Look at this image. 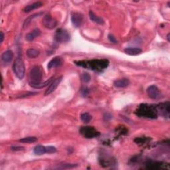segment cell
<instances>
[{
	"instance_id": "cell-1",
	"label": "cell",
	"mask_w": 170,
	"mask_h": 170,
	"mask_svg": "<svg viewBox=\"0 0 170 170\" xmlns=\"http://www.w3.org/2000/svg\"><path fill=\"white\" fill-rule=\"evenodd\" d=\"M76 65L86 69H90L93 71H101L107 69L109 65L108 60L104 59H93L90 60H82V61H76Z\"/></svg>"
},
{
	"instance_id": "cell-2",
	"label": "cell",
	"mask_w": 170,
	"mask_h": 170,
	"mask_svg": "<svg viewBox=\"0 0 170 170\" xmlns=\"http://www.w3.org/2000/svg\"><path fill=\"white\" fill-rule=\"evenodd\" d=\"M136 114L140 117H144L147 118L154 119L157 117V112L156 106L142 104L136 110Z\"/></svg>"
},
{
	"instance_id": "cell-3",
	"label": "cell",
	"mask_w": 170,
	"mask_h": 170,
	"mask_svg": "<svg viewBox=\"0 0 170 170\" xmlns=\"http://www.w3.org/2000/svg\"><path fill=\"white\" fill-rule=\"evenodd\" d=\"M43 75V69L40 66L33 67L29 72V85L41 82Z\"/></svg>"
},
{
	"instance_id": "cell-4",
	"label": "cell",
	"mask_w": 170,
	"mask_h": 170,
	"mask_svg": "<svg viewBox=\"0 0 170 170\" xmlns=\"http://www.w3.org/2000/svg\"><path fill=\"white\" fill-rule=\"evenodd\" d=\"M13 69L15 74H16V77L20 78L23 79L25 76V65L23 61V60L21 57H17L16 60H15L13 66Z\"/></svg>"
},
{
	"instance_id": "cell-5",
	"label": "cell",
	"mask_w": 170,
	"mask_h": 170,
	"mask_svg": "<svg viewBox=\"0 0 170 170\" xmlns=\"http://www.w3.org/2000/svg\"><path fill=\"white\" fill-rule=\"evenodd\" d=\"M80 133L83 136L86 138H96L100 136V133L95 128L91 126L82 127L80 129Z\"/></svg>"
},
{
	"instance_id": "cell-6",
	"label": "cell",
	"mask_w": 170,
	"mask_h": 170,
	"mask_svg": "<svg viewBox=\"0 0 170 170\" xmlns=\"http://www.w3.org/2000/svg\"><path fill=\"white\" fill-rule=\"evenodd\" d=\"M55 39L56 42L60 43H67L70 40V34L65 29H59L55 33Z\"/></svg>"
},
{
	"instance_id": "cell-7",
	"label": "cell",
	"mask_w": 170,
	"mask_h": 170,
	"mask_svg": "<svg viewBox=\"0 0 170 170\" xmlns=\"http://www.w3.org/2000/svg\"><path fill=\"white\" fill-rule=\"evenodd\" d=\"M43 24L46 28L52 29L56 27L57 21H56L55 19L52 17L51 15L47 14L43 19Z\"/></svg>"
},
{
	"instance_id": "cell-8",
	"label": "cell",
	"mask_w": 170,
	"mask_h": 170,
	"mask_svg": "<svg viewBox=\"0 0 170 170\" xmlns=\"http://www.w3.org/2000/svg\"><path fill=\"white\" fill-rule=\"evenodd\" d=\"M156 110L157 114H160L164 117H168L169 115V103L166 102V103L159 104L156 106Z\"/></svg>"
},
{
	"instance_id": "cell-9",
	"label": "cell",
	"mask_w": 170,
	"mask_h": 170,
	"mask_svg": "<svg viewBox=\"0 0 170 170\" xmlns=\"http://www.w3.org/2000/svg\"><path fill=\"white\" fill-rule=\"evenodd\" d=\"M62 80H63L62 76L59 77L58 78L54 79V80L52 81V82L49 85V87L46 90V91H45V95L48 96V95H49V94H51V93L53 92L55 90L57 89L59 85H60V83L61 82Z\"/></svg>"
},
{
	"instance_id": "cell-10",
	"label": "cell",
	"mask_w": 170,
	"mask_h": 170,
	"mask_svg": "<svg viewBox=\"0 0 170 170\" xmlns=\"http://www.w3.org/2000/svg\"><path fill=\"white\" fill-rule=\"evenodd\" d=\"M71 21L72 24L75 27H80L83 21L82 14L78 12H73L71 15Z\"/></svg>"
},
{
	"instance_id": "cell-11",
	"label": "cell",
	"mask_w": 170,
	"mask_h": 170,
	"mask_svg": "<svg viewBox=\"0 0 170 170\" xmlns=\"http://www.w3.org/2000/svg\"><path fill=\"white\" fill-rule=\"evenodd\" d=\"M13 59V52L11 50L6 51L5 52H3L1 57L2 63L5 66L8 65L12 61Z\"/></svg>"
},
{
	"instance_id": "cell-12",
	"label": "cell",
	"mask_w": 170,
	"mask_h": 170,
	"mask_svg": "<svg viewBox=\"0 0 170 170\" xmlns=\"http://www.w3.org/2000/svg\"><path fill=\"white\" fill-rule=\"evenodd\" d=\"M147 92H148V96L153 100H156L160 96V90L157 86L155 85L149 86L148 90H147Z\"/></svg>"
},
{
	"instance_id": "cell-13",
	"label": "cell",
	"mask_w": 170,
	"mask_h": 170,
	"mask_svg": "<svg viewBox=\"0 0 170 170\" xmlns=\"http://www.w3.org/2000/svg\"><path fill=\"white\" fill-rule=\"evenodd\" d=\"M63 61L61 58L59 57V56H56V57L52 59L49 61V63H48L47 68L49 69H51L52 68L59 67L60 65H61Z\"/></svg>"
},
{
	"instance_id": "cell-14",
	"label": "cell",
	"mask_w": 170,
	"mask_h": 170,
	"mask_svg": "<svg viewBox=\"0 0 170 170\" xmlns=\"http://www.w3.org/2000/svg\"><path fill=\"white\" fill-rule=\"evenodd\" d=\"M130 85V81L127 78L118 79L114 82V86L117 88H126Z\"/></svg>"
},
{
	"instance_id": "cell-15",
	"label": "cell",
	"mask_w": 170,
	"mask_h": 170,
	"mask_svg": "<svg viewBox=\"0 0 170 170\" xmlns=\"http://www.w3.org/2000/svg\"><path fill=\"white\" fill-rule=\"evenodd\" d=\"M146 168L150 169H164V165L161 162H154V161H148L146 163Z\"/></svg>"
},
{
	"instance_id": "cell-16",
	"label": "cell",
	"mask_w": 170,
	"mask_h": 170,
	"mask_svg": "<svg viewBox=\"0 0 170 170\" xmlns=\"http://www.w3.org/2000/svg\"><path fill=\"white\" fill-rule=\"evenodd\" d=\"M42 6H43L42 3L40 2H37L32 3V4H31V5H29L25 7L23 11H24L25 13H29V12H30V11H31L34 9H38V8H39V7H42Z\"/></svg>"
},
{
	"instance_id": "cell-17",
	"label": "cell",
	"mask_w": 170,
	"mask_h": 170,
	"mask_svg": "<svg viewBox=\"0 0 170 170\" xmlns=\"http://www.w3.org/2000/svg\"><path fill=\"white\" fill-rule=\"evenodd\" d=\"M54 79H55L54 77H52L51 78L49 79V80H47V81H45L44 82H40V83H38V84H31V85H30V86L34 89H42V88L45 87V86L49 85L52 82V81L54 80Z\"/></svg>"
},
{
	"instance_id": "cell-18",
	"label": "cell",
	"mask_w": 170,
	"mask_h": 170,
	"mask_svg": "<svg viewBox=\"0 0 170 170\" xmlns=\"http://www.w3.org/2000/svg\"><path fill=\"white\" fill-rule=\"evenodd\" d=\"M124 52L129 55H138L141 53L142 52V50L140 48H138V47H134V48L128 47V48H126L125 49H124Z\"/></svg>"
},
{
	"instance_id": "cell-19",
	"label": "cell",
	"mask_w": 170,
	"mask_h": 170,
	"mask_svg": "<svg viewBox=\"0 0 170 170\" xmlns=\"http://www.w3.org/2000/svg\"><path fill=\"white\" fill-rule=\"evenodd\" d=\"M40 35H41L40 30L38 29H35L31 33H29L28 34H27V35H26V39H27L28 41H32L35 39L36 37H39Z\"/></svg>"
},
{
	"instance_id": "cell-20",
	"label": "cell",
	"mask_w": 170,
	"mask_h": 170,
	"mask_svg": "<svg viewBox=\"0 0 170 170\" xmlns=\"http://www.w3.org/2000/svg\"><path fill=\"white\" fill-rule=\"evenodd\" d=\"M89 17L93 22L96 23V24H97L103 25L104 24V21L103 20V19L96 16L92 11H89Z\"/></svg>"
},
{
	"instance_id": "cell-21",
	"label": "cell",
	"mask_w": 170,
	"mask_h": 170,
	"mask_svg": "<svg viewBox=\"0 0 170 170\" xmlns=\"http://www.w3.org/2000/svg\"><path fill=\"white\" fill-rule=\"evenodd\" d=\"M43 13H35V14H33L32 15V16H29V17H27L26 20H25L24 23V25H23V27H24V29H25V28H27L28 26L29 25V24H31L32 20H33V19H35L36 17H38L39 16H40L41 14H42Z\"/></svg>"
},
{
	"instance_id": "cell-22",
	"label": "cell",
	"mask_w": 170,
	"mask_h": 170,
	"mask_svg": "<svg viewBox=\"0 0 170 170\" xmlns=\"http://www.w3.org/2000/svg\"><path fill=\"white\" fill-rule=\"evenodd\" d=\"M39 51L35 49H29L26 51V55L29 58L34 59L37 57L39 55Z\"/></svg>"
},
{
	"instance_id": "cell-23",
	"label": "cell",
	"mask_w": 170,
	"mask_h": 170,
	"mask_svg": "<svg viewBox=\"0 0 170 170\" xmlns=\"http://www.w3.org/2000/svg\"><path fill=\"white\" fill-rule=\"evenodd\" d=\"M33 152L34 154L38 155V156H41V155H43L44 154L46 153V152H45V147L41 145L37 146L35 148H34Z\"/></svg>"
},
{
	"instance_id": "cell-24",
	"label": "cell",
	"mask_w": 170,
	"mask_h": 170,
	"mask_svg": "<svg viewBox=\"0 0 170 170\" xmlns=\"http://www.w3.org/2000/svg\"><path fill=\"white\" fill-rule=\"evenodd\" d=\"M81 118L84 122L89 123L92 120V116L88 112H85L81 115Z\"/></svg>"
},
{
	"instance_id": "cell-25",
	"label": "cell",
	"mask_w": 170,
	"mask_h": 170,
	"mask_svg": "<svg viewBox=\"0 0 170 170\" xmlns=\"http://www.w3.org/2000/svg\"><path fill=\"white\" fill-rule=\"evenodd\" d=\"M37 138L36 137L30 136V137H26V138H21V139H20V142H22V143H29L35 142H37Z\"/></svg>"
},
{
	"instance_id": "cell-26",
	"label": "cell",
	"mask_w": 170,
	"mask_h": 170,
	"mask_svg": "<svg viewBox=\"0 0 170 170\" xmlns=\"http://www.w3.org/2000/svg\"><path fill=\"white\" fill-rule=\"evenodd\" d=\"M77 166V164H64V165H60L59 167L56 168V169H73L74 168H76Z\"/></svg>"
},
{
	"instance_id": "cell-27",
	"label": "cell",
	"mask_w": 170,
	"mask_h": 170,
	"mask_svg": "<svg viewBox=\"0 0 170 170\" xmlns=\"http://www.w3.org/2000/svg\"><path fill=\"white\" fill-rule=\"evenodd\" d=\"M45 152L47 154H54L56 152V149L54 146L45 147Z\"/></svg>"
},
{
	"instance_id": "cell-28",
	"label": "cell",
	"mask_w": 170,
	"mask_h": 170,
	"mask_svg": "<svg viewBox=\"0 0 170 170\" xmlns=\"http://www.w3.org/2000/svg\"><path fill=\"white\" fill-rule=\"evenodd\" d=\"M82 80L85 82H89L90 81V76L87 73H85L82 74Z\"/></svg>"
},
{
	"instance_id": "cell-29",
	"label": "cell",
	"mask_w": 170,
	"mask_h": 170,
	"mask_svg": "<svg viewBox=\"0 0 170 170\" xmlns=\"http://www.w3.org/2000/svg\"><path fill=\"white\" fill-rule=\"evenodd\" d=\"M148 139H146V138H138L136 139H135V142H136L138 144V143H145L147 141H148Z\"/></svg>"
},
{
	"instance_id": "cell-30",
	"label": "cell",
	"mask_w": 170,
	"mask_h": 170,
	"mask_svg": "<svg viewBox=\"0 0 170 170\" xmlns=\"http://www.w3.org/2000/svg\"><path fill=\"white\" fill-rule=\"evenodd\" d=\"M81 92H82V94L84 96H86L87 94H89V90L88 88H86V87H84L83 88L82 90H81Z\"/></svg>"
},
{
	"instance_id": "cell-31",
	"label": "cell",
	"mask_w": 170,
	"mask_h": 170,
	"mask_svg": "<svg viewBox=\"0 0 170 170\" xmlns=\"http://www.w3.org/2000/svg\"><path fill=\"white\" fill-rule=\"evenodd\" d=\"M11 150L13 151H21L24 150V148L21 146H13L11 148Z\"/></svg>"
},
{
	"instance_id": "cell-32",
	"label": "cell",
	"mask_w": 170,
	"mask_h": 170,
	"mask_svg": "<svg viewBox=\"0 0 170 170\" xmlns=\"http://www.w3.org/2000/svg\"><path fill=\"white\" fill-rule=\"evenodd\" d=\"M108 39H109V40H110V42H112L113 43H117L116 39L112 35H111V34L108 35Z\"/></svg>"
},
{
	"instance_id": "cell-33",
	"label": "cell",
	"mask_w": 170,
	"mask_h": 170,
	"mask_svg": "<svg viewBox=\"0 0 170 170\" xmlns=\"http://www.w3.org/2000/svg\"><path fill=\"white\" fill-rule=\"evenodd\" d=\"M0 43H3V39H4V34H3V32H1L0 33Z\"/></svg>"
},
{
	"instance_id": "cell-34",
	"label": "cell",
	"mask_w": 170,
	"mask_h": 170,
	"mask_svg": "<svg viewBox=\"0 0 170 170\" xmlns=\"http://www.w3.org/2000/svg\"><path fill=\"white\" fill-rule=\"evenodd\" d=\"M167 38H168V41H169V33L168 34V36H167Z\"/></svg>"
}]
</instances>
